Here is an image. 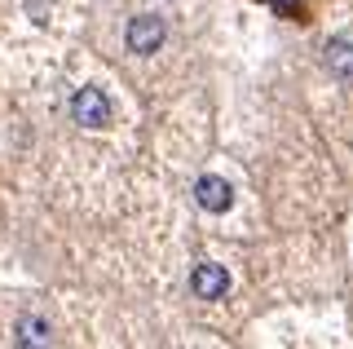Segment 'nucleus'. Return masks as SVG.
Here are the masks:
<instances>
[{
	"mask_svg": "<svg viewBox=\"0 0 353 349\" xmlns=\"http://www.w3.org/2000/svg\"><path fill=\"white\" fill-rule=\"evenodd\" d=\"M110 97L97 89V84H84V89H75L71 97V119L84 128H110Z\"/></svg>",
	"mask_w": 353,
	"mask_h": 349,
	"instance_id": "obj_1",
	"label": "nucleus"
},
{
	"mask_svg": "<svg viewBox=\"0 0 353 349\" xmlns=\"http://www.w3.org/2000/svg\"><path fill=\"white\" fill-rule=\"evenodd\" d=\"M163 18H154V14H137L128 23V49L132 53H141V58H150V53H159V45H163Z\"/></svg>",
	"mask_w": 353,
	"mask_h": 349,
	"instance_id": "obj_2",
	"label": "nucleus"
},
{
	"mask_svg": "<svg viewBox=\"0 0 353 349\" xmlns=\"http://www.w3.org/2000/svg\"><path fill=\"white\" fill-rule=\"evenodd\" d=\"M194 199L203 212H230L234 208V186L225 177H216V172H208V177L194 181Z\"/></svg>",
	"mask_w": 353,
	"mask_h": 349,
	"instance_id": "obj_3",
	"label": "nucleus"
},
{
	"mask_svg": "<svg viewBox=\"0 0 353 349\" xmlns=\"http://www.w3.org/2000/svg\"><path fill=\"white\" fill-rule=\"evenodd\" d=\"M190 292L199 301H221L230 292V275H225V266H216V261H203V266H194V275H190Z\"/></svg>",
	"mask_w": 353,
	"mask_h": 349,
	"instance_id": "obj_4",
	"label": "nucleus"
},
{
	"mask_svg": "<svg viewBox=\"0 0 353 349\" xmlns=\"http://www.w3.org/2000/svg\"><path fill=\"white\" fill-rule=\"evenodd\" d=\"M14 341L18 345H49L53 341V327L44 323V319H18V327H14Z\"/></svg>",
	"mask_w": 353,
	"mask_h": 349,
	"instance_id": "obj_5",
	"label": "nucleus"
},
{
	"mask_svg": "<svg viewBox=\"0 0 353 349\" xmlns=\"http://www.w3.org/2000/svg\"><path fill=\"white\" fill-rule=\"evenodd\" d=\"M323 58H327L331 75H353V40H331L323 49Z\"/></svg>",
	"mask_w": 353,
	"mask_h": 349,
	"instance_id": "obj_6",
	"label": "nucleus"
}]
</instances>
